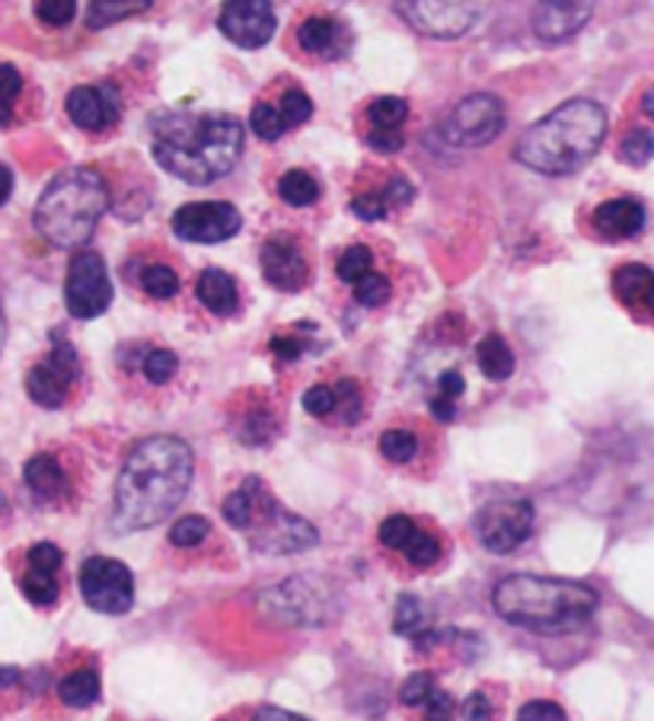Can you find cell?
Segmentation results:
<instances>
[{
	"mask_svg": "<svg viewBox=\"0 0 654 721\" xmlns=\"http://www.w3.org/2000/svg\"><path fill=\"white\" fill-rule=\"evenodd\" d=\"M195 476V457L183 438L154 435L132 447L115 482V530L135 533L164 524L183 504Z\"/></svg>",
	"mask_w": 654,
	"mask_h": 721,
	"instance_id": "6da1fadb",
	"label": "cell"
},
{
	"mask_svg": "<svg viewBox=\"0 0 654 721\" xmlns=\"http://www.w3.org/2000/svg\"><path fill=\"white\" fill-rule=\"evenodd\" d=\"M243 125L233 115H166L154 125L157 164L189 186H208L237 167Z\"/></svg>",
	"mask_w": 654,
	"mask_h": 721,
	"instance_id": "7a4b0ae2",
	"label": "cell"
},
{
	"mask_svg": "<svg viewBox=\"0 0 654 721\" xmlns=\"http://www.w3.org/2000/svg\"><path fill=\"white\" fill-rule=\"evenodd\" d=\"M491 607L511 626L540 636H565L591 623L598 610V594L588 584L565 578L511 575L495 584Z\"/></svg>",
	"mask_w": 654,
	"mask_h": 721,
	"instance_id": "3957f363",
	"label": "cell"
},
{
	"mask_svg": "<svg viewBox=\"0 0 654 721\" xmlns=\"http://www.w3.org/2000/svg\"><path fill=\"white\" fill-rule=\"evenodd\" d=\"M606 138V109L594 100H569L520 135L518 160L543 176L581 169Z\"/></svg>",
	"mask_w": 654,
	"mask_h": 721,
	"instance_id": "277c9868",
	"label": "cell"
},
{
	"mask_svg": "<svg viewBox=\"0 0 654 721\" xmlns=\"http://www.w3.org/2000/svg\"><path fill=\"white\" fill-rule=\"evenodd\" d=\"M110 211V186L90 167H71L58 173L35 201L32 223L39 237L55 250H81L96 233L103 215Z\"/></svg>",
	"mask_w": 654,
	"mask_h": 721,
	"instance_id": "5b68a950",
	"label": "cell"
},
{
	"mask_svg": "<svg viewBox=\"0 0 654 721\" xmlns=\"http://www.w3.org/2000/svg\"><path fill=\"white\" fill-rule=\"evenodd\" d=\"M220 514L230 527L243 530L249 536V546L259 553L291 555L313 550L320 543L316 527L298 514H291L288 508H281L269 492V485L256 476H249L237 492L224 499Z\"/></svg>",
	"mask_w": 654,
	"mask_h": 721,
	"instance_id": "8992f818",
	"label": "cell"
},
{
	"mask_svg": "<svg viewBox=\"0 0 654 721\" xmlns=\"http://www.w3.org/2000/svg\"><path fill=\"white\" fill-rule=\"evenodd\" d=\"M81 594L86 607L106 616H125L135 607V575L125 562L93 555L81 565Z\"/></svg>",
	"mask_w": 654,
	"mask_h": 721,
	"instance_id": "52a82bcc",
	"label": "cell"
},
{
	"mask_svg": "<svg viewBox=\"0 0 654 721\" xmlns=\"http://www.w3.org/2000/svg\"><path fill=\"white\" fill-rule=\"evenodd\" d=\"M64 304L74 320H96L112 304V281L100 252H77L64 278Z\"/></svg>",
	"mask_w": 654,
	"mask_h": 721,
	"instance_id": "ba28073f",
	"label": "cell"
},
{
	"mask_svg": "<svg viewBox=\"0 0 654 721\" xmlns=\"http://www.w3.org/2000/svg\"><path fill=\"white\" fill-rule=\"evenodd\" d=\"M533 501L498 499L476 514V536L495 555H508L533 533Z\"/></svg>",
	"mask_w": 654,
	"mask_h": 721,
	"instance_id": "9c48e42d",
	"label": "cell"
},
{
	"mask_svg": "<svg viewBox=\"0 0 654 721\" xmlns=\"http://www.w3.org/2000/svg\"><path fill=\"white\" fill-rule=\"evenodd\" d=\"M505 103L495 93H473L444 118V138L457 147H482L501 135Z\"/></svg>",
	"mask_w": 654,
	"mask_h": 721,
	"instance_id": "30bf717a",
	"label": "cell"
},
{
	"mask_svg": "<svg viewBox=\"0 0 654 721\" xmlns=\"http://www.w3.org/2000/svg\"><path fill=\"white\" fill-rule=\"evenodd\" d=\"M77 374H81V358H77L74 345L64 342V338H55L52 352L29 370V399L39 403L42 409H61L68 393L74 387V380H77Z\"/></svg>",
	"mask_w": 654,
	"mask_h": 721,
	"instance_id": "8fae6325",
	"label": "cell"
},
{
	"mask_svg": "<svg viewBox=\"0 0 654 721\" xmlns=\"http://www.w3.org/2000/svg\"><path fill=\"white\" fill-rule=\"evenodd\" d=\"M173 233L186 243H224L240 233L243 218L227 201H191L173 215Z\"/></svg>",
	"mask_w": 654,
	"mask_h": 721,
	"instance_id": "7c38bea8",
	"label": "cell"
},
{
	"mask_svg": "<svg viewBox=\"0 0 654 721\" xmlns=\"http://www.w3.org/2000/svg\"><path fill=\"white\" fill-rule=\"evenodd\" d=\"M396 13L432 39H460L482 20L479 3H396Z\"/></svg>",
	"mask_w": 654,
	"mask_h": 721,
	"instance_id": "4fadbf2b",
	"label": "cell"
},
{
	"mask_svg": "<svg viewBox=\"0 0 654 721\" xmlns=\"http://www.w3.org/2000/svg\"><path fill=\"white\" fill-rule=\"evenodd\" d=\"M218 29L240 49H262L272 42L278 17L269 0H230L220 10Z\"/></svg>",
	"mask_w": 654,
	"mask_h": 721,
	"instance_id": "5bb4252c",
	"label": "cell"
},
{
	"mask_svg": "<svg viewBox=\"0 0 654 721\" xmlns=\"http://www.w3.org/2000/svg\"><path fill=\"white\" fill-rule=\"evenodd\" d=\"M64 109H68V118L83 132H106L122 115V93L110 81L74 86L64 100Z\"/></svg>",
	"mask_w": 654,
	"mask_h": 721,
	"instance_id": "9a60e30c",
	"label": "cell"
},
{
	"mask_svg": "<svg viewBox=\"0 0 654 721\" xmlns=\"http://www.w3.org/2000/svg\"><path fill=\"white\" fill-rule=\"evenodd\" d=\"M262 272H266V281L278 291H300L307 284L310 265H307V255L291 233H274L266 240Z\"/></svg>",
	"mask_w": 654,
	"mask_h": 721,
	"instance_id": "2e32d148",
	"label": "cell"
},
{
	"mask_svg": "<svg viewBox=\"0 0 654 721\" xmlns=\"http://www.w3.org/2000/svg\"><path fill=\"white\" fill-rule=\"evenodd\" d=\"M591 20V3H540L533 10V32L543 42H565Z\"/></svg>",
	"mask_w": 654,
	"mask_h": 721,
	"instance_id": "e0dca14e",
	"label": "cell"
},
{
	"mask_svg": "<svg viewBox=\"0 0 654 721\" xmlns=\"http://www.w3.org/2000/svg\"><path fill=\"white\" fill-rule=\"evenodd\" d=\"M645 227V208L635 198H610L594 211V230L603 240H632Z\"/></svg>",
	"mask_w": 654,
	"mask_h": 721,
	"instance_id": "ac0fdd59",
	"label": "cell"
},
{
	"mask_svg": "<svg viewBox=\"0 0 654 721\" xmlns=\"http://www.w3.org/2000/svg\"><path fill=\"white\" fill-rule=\"evenodd\" d=\"M298 42L303 52L323 58H339L349 49V35L345 27L339 20H326V17H310L298 27Z\"/></svg>",
	"mask_w": 654,
	"mask_h": 721,
	"instance_id": "d6986e66",
	"label": "cell"
},
{
	"mask_svg": "<svg viewBox=\"0 0 654 721\" xmlns=\"http://www.w3.org/2000/svg\"><path fill=\"white\" fill-rule=\"evenodd\" d=\"M23 479H27L29 492L39 501H58L68 492V476L55 457H49V453H35L23 470Z\"/></svg>",
	"mask_w": 654,
	"mask_h": 721,
	"instance_id": "ffe728a7",
	"label": "cell"
},
{
	"mask_svg": "<svg viewBox=\"0 0 654 721\" xmlns=\"http://www.w3.org/2000/svg\"><path fill=\"white\" fill-rule=\"evenodd\" d=\"M195 294L201 306L215 316H230L237 304H240V294H237V281L220 272V269H208L198 275V284H195Z\"/></svg>",
	"mask_w": 654,
	"mask_h": 721,
	"instance_id": "44dd1931",
	"label": "cell"
},
{
	"mask_svg": "<svg viewBox=\"0 0 654 721\" xmlns=\"http://www.w3.org/2000/svg\"><path fill=\"white\" fill-rule=\"evenodd\" d=\"M613 291L626 306H645L648 294L654 291V272L648 265H639V262L623 265L613 275Z\"/></svg>",
	"mask_w": 654,
	"mask_h": 721,
	"instance_id": "7402d4cb",
	"label": "cell"
},
{
	"mask_svg": "<svg viewBox=\"0 0 654 721\" xmlns=\"http://www.w3.org/2000/svg\"><path fill=\"white\" fill-rule=\"evenodd\" d=\"M476 360H479V370L489 377V380H508L515 374V352L508 348V342L498 333L486 335L476 348Z\"/></svg>",
	"mask_w": 654,
	"mask_h": 721,
	"instance_id": "603a6c76",
	"label": "cell"
},
{
	"mask_svg": "<svg viewBox=\"0 0 654 721\" xmlns=\"http://www.w3.org/2000/svg\"><path fill=\"white\" fill-rule=\"evenodd\" d=\"M58 696L64 706L71 709H86L100 699V673L93 667H81L74 673H68L61 683H58Z\"/></svg>",
	"mask_w": 654,
	"mask_h": 721,
	"instance_id": "cb8c5ba5",
	"label": "cell"
},
{
	"mask_svg": "<svg viewBox=\"0 0 654 721\" xmlns=\"http://www.w3.org/2000/svg\"><path fill=\"white\" fill-rule=\"evenodd\" d=\"M278 195L291 205V208H310L316 205L320 198V182L303 173V169H288L281 179H278Z\"/></svg>",
	"mask_w": 654,
	"mask_h": 721,
	"instance_id": "d4e9b609",
	"label": "cell"
},
{
	"mask_svg": "<svg viewBox=\"0 0 654 721\" xmlns=\"http://www.w3.org/2000/svg\"><path fill=\"white\" fill-rule=\"evenodd\" d=\"M154 7L150 0H96L90 3L86 10V27L90 29H106L115 20H125V17H135L141 10Z\"/></svg>",
	"mask_w": 654,
	"mask_h": 721,
	"instance_id": "484cf974",
	"label": "cell"
},
{
	"mask_svg": "<svg viewBox=\"0 0 654 721\" xmlns=\"http://www.w3.org/2000/svg\"><path fill=\"white\" fill-rule=\"evenodd\" d=\"M409 115V103L399 96H381L367 106V118L374 128H399Z\"/></svg>",
	"mask_w": 654,
	"mask_h": 721,
	"instance_id": "4316f807",
	"label": "cell"
},
{
	"mask_svg": "<svg viewBox=\"0 0 654 721\" xmlns=\"http://www.w3.org/2000/svg\"><path fill=\"white\" fill-rule=\"evenodd\" d=\"M141 288L157 301H169L179 294V275L169 265H147L141 272Z\"/></svg>",
	"mask_w": 654,
	"mask_h": 721,
	"instance_id": "83f0119b",
	"label": "cell"
},
{
	"mask_svg": "<svg viewBox=\"0 0 654 721\" xmlns=\"http://www.w3.org/2000/svg\"><path fill=\"white\" fill-rule=\"evenodd\" d=\"M396 623H393V629L399 633V636H409L415 645L422 641V638L428 636V633H422V607H418V600L412 597V594H403L399 597V604H396V616H393Z\"/></svg>",
	"mask_w": 654,
	"mask_h": 721,
	"instance_id": "f1b7e54d",
	"label": "cell"
},
{
	"mask_svg": "<svg viewBox=\"0 0 654 721\" xmlns=\"http://www.w3.org/2000/svg\"><path fill=\"white\" fill-rule=\"evenodd\" d=\"M415 536H418V527L406 514H393V518H386L381 524V543L390 546V550H403L406 553Z\"/></svg>",
	"mask_w": 654,
	"mask_h": 721,
	"instance_id": "f546056e",
	"label": "cell"
},
{
	"mask_svg": "<svg viewBox=\"0 0 654 721\" xmlns=\"http://www.w3.org/2000/svg\"><path fill=\"white\" fill-rule=\"evenodd\" d=\"M620 157L629 167H645L654 157V135L645 128H632L623 144H620Z\"/></svg>",
	"mask_w": 654,
	"mask_h": 721,
	"instance_id": "4dcf8cb0",
	"label": "cell"
},
{
	"mask_svg": "<svg viewBox=\"0 0 654 721\" xmlns=\"http://www.w3.org/2000/svg\"><path fill=\"white\" fill-rule=\"evenodd\" d=\"M23 93V77L13 64H0V128L10 125L13 118V103Z\"/></svg>",
	"mask_w": 654,
	"mask_h": 721,
	"instance_id": "1f68e13d",
	"label": "cell"
},
{
	"mask_svg": "<svg viewBox=\"0 0 654 721\" xmlns=\"http://www.w3.org/2000/svg\"><path fill=\"white\" fill-rule=\"evenodd\" d=\"M415 450H418V441H415L412 431L393 428V431H383L381 435V453L390 463H409L412 457H415Z\"/></svg>",
	"mask_w": 654,
	"mask_h": 721,
	"instance_id": "d6a6232c",
	"label": "cell"
},
{
	"mask_svg": "<svg viewBox=\"0 0 654 721\" xmlns=\"http://www.w3.org/2000/svg\"><path fill=\"white\" fill-rule=\"evenodd\" d=\"M278 112L284 118V128H300L310 115H313V100L303 90H284Z\"/></svg>",
	"mask_w": 654,
	"mask_h": 721,
	"instance_id": "836d02e7",
	"label": "cell"
},
{
	"mask_svg": "<svg viewBox=\"0 0 654 721\" xmlns=\"http://www.w3.org/2000/svg\"><path fill=\"white\" fill-rule=\"evenodd\" d=\"M371 262H374V255L367 247H349V250L342 252V259H339V265H335V272L342 281H349V284H357L364 275H371Z\"/></svg>",
	"mask_w": 654,
	"mask_h": 721,
	"instance_id": "e575fe53",
	"label": "cell"
},
{
	"mask_svg": "<svg viewBox=\"0 0 654 721\" xmlns=\"http://www.w3.org/2000/svg\"><path fill=\"white\" fill-rule=\"evenodd\" d=\"M208 533H211V524H208L205 518H198V514H189V518H179V521L173 524V530H169V543L189 550V546H198Z\"/></svg>",
	"mask_w": 654,
	"mask_h": 721,
	"instance_id": "d590c367",
	"label": "cell"
},
{
	"mask_svg": "<svg viewBox=\"0 0 654 721\" xmlns=\"http://www.w3.org/2000/svg\"><path fill=\"white\" fill-rule=\"evenodd\" d=\"M176 370H179V358H176L173 352H166V348H154V352L144 358V377H147L150 384H157V387L169 384V380L176 377Z\"/></svg>",
	"mask_w": 654,
	"mask_h": 721,
	"instance_id": "8d00e7d4",
	"label": "cell"
},
{
	"mask_svg": "<svg viewBox=\"0 0 654 721\" xmlns=\"http://www.w3.org/2000/svg\"><path fill=\"white\" fill-rule=\"evenodd\" d=\"M58 575H45V572H27L23 578V594H27L32 604L39 607H49L58 600Z\"/></svg>",
	"mask_w": 654,
	"mask_h": 721,
	"instance_id": "74e56055",
	"label": "cell"
},
{
	"mask_svg": "<svg viewBox=\"0 0 654 721\" xmlns=\"http://www.w3.org/2000/svg\"><path fill=\"white\" fill-rule=\"evenodd\" d=\"M252 132L262 140L281 138L288 128H284V118H281L278 106H272V103H259V106L252 109Z\"/></svg>",
	"mask_w": 654,
	"mask_h": 721,
	"instance_id": "f35d334b",
	"label": "cell"
},
{
	"mask_svg": "<svg viewBox=\"0 0 654 721\" xmlns=\"http://www.w3.org/2000/svg\"><path fill=\"white\" fill-rule=\"evenodd\" d=\"M35 17H39L45 27L61 29L77 17V3H74V0H39V3H35Z\"/></svg>",
	"mask_w": 654,
	"mask_h": 721,
	"instance_id": "ab89813d",
	"label": "cell"
},
{
	"mask_svg": "<svg viewBox=\"0 0 654 721\" xmlns=\"http://www.w3.org/2000/svg\"><path fill=\"white\" fill-rule=\"evenodd\" d=\"M390 291H393V288H390V278L371 272V275H364L355 284V301L361 306H381L390 301Z\"/></svg>",
	"mask_w": 654,
	"mask_h": 721,
	"instance_id": "60d3db41",
	"label": "cell"
},
{
	"mask_svg": "<svg viewBox=\"0 0 654 721\" xmlns=\"http://www.w3.org/2000/svg\"><path fill=\"white\" fill-rule=\"evenodd\" d=\"M64 562V553L58 550L55 543H35L32 550L27 553V565L29 572H45V575H58Z\"/></svg>",
	"mask_w": 654,
	"mask_h": 721,
	"instance_id": "b9f144b4",
	"label": "cell"
},
{
	"mask_svg": "<svg viewBox=\"0 0 654 721\" xmlns=\"http://www.w3.org/2000/svg\"><path fill=\"white\" fill-rule=\"evenodd\" d=\"M435 677L432 673H425V670H418V673H412L409 680L403 683V690H399V699H403V706H425L432 693H435Z\"/></svg>",
	"mask_w": 654,
	"mask_h": 721,
	"instance_id": "7bdbcfd3",
	"label": "cell"
},
{
	"mask_svg": "<svg viewBox=\"0 0 654 721\" xmlns=\"http://www.w3.org/2000/svg\"><path fill=\"white\" fill-rule=\"evenodd\" d=\"M335 412H342V418L349 425L361 418V393H357L355 380H339L335 384Z\"/></svg>",
	"mask_w": 654,
	"mask_h": 721,
	"instance_id": "ee69618b",
	"label": "cell"
},
{
	"mask_svg": "<svg viewBox=\"0 0 654 721\" xmlns=\"http://www.w3.org/2000/svg\"><path fill=\"white\" fill-rule=\"evenodd\" d=\"M437 555H440V543H437V536L418 530V536L412 540V546L406 550V558H409L412 565H418V568H428V565H435Z\"/></svg>",
	"mask_w": 654,
	"mask_h": 721,
	"instance_id": "f6af8a7d",
	"label": "cell"
},
{
	"mask_svg": "<svg viewBox=\"0 0 654 721\" xmlns=\"http://www.w3.org/2000/svg\"><path fill=\"white\" fill-rule=\"evenodd\" d=\"M303 409L310 412V416H329V412H335V387H326V384H316V387H310L303 393Z\"/></svg>",
	"mask_w": 654,
	"mask_h": 721,
	"instance_id": "bcb514c9",
	"label": "cell"
},
{
	"mask_svg": "<svg viewBox=\"0 0 654 721\" xmlns=\"http://www.w3.org/2000/svg\"><path fill=\"white\" fill-rule=\"evenodd\" d=\"M518 721H565V709H562L559 702L533 699V702H523V706H520Z\"/></svg>",
	"mask_w": 654,
	"mask_h": 721,
	"instance_id": "7dc6e473",
	"label": "cell"
},
{
	"mask_svg": "<svg viewBox=\"0 0 654 721\" xmlns=\"http://www.w3.org/2000/svg\"><path fill=\"white\" fill-rule=\"evenodd\" d=\"M412 182L406 179V176H393L386 186H383V205L386 208H403V205H409L412 201Z\"/></svg>",
	"mask_w": 654,
	"mask_h": 721,
	"instance_id": "c3c4849f",
	"label": "cell"
},
{
	"mask_svg": "<svg viewBox=\"0 0 654 721\" xmlns=\"http://www.w3.org/2000/svg\"><path fill=\"white\" fill-rule=\"evenodd\" d=\"M454 712H457V702H454V696L444 693V690H435L432 699L425 702L428 721H454Z\"/></svg>",
	"mask_w": 654,
	"mask_h": 721,
	"instance_id": "681fc988",
	"label": "cell"
},
{
	"mask_svg": "<svg viewBox=\"0 0 654 721\" xmlns=\"http://www.w3.org/2000/svg\"><path fill=\"white\" fill-rule=\"evenodd\" d=\"M352 211L361 221H383L386 218V205L381 195H357L352 198Z\"/></svg>",
	"mask_w": 654,
	"mask_h": 721,
	"instance_id": "f907efd6",
	"label": "cell"
},
{
	"mask_svg": "<svg viewBox=\"0 0 654 721\" xmlns=\"http://www.w3.org/2000/svg\"><path fill=\"white\" fill-rule=\"evenodd\" d=\"M367 144H371L374 150H381V154H396V150L406 144V135H403L399 128H374V132L367 135Z\"/></svg>",
	"mask_w": 654,
	"mask_h": 721,
	"instance_id": "816d5d0a",
	"label": "cell"
},
{
	"mask_svg": "<svg viewBox=\"0 0 654 721\" xmlns=\"http://www.w3.org/2000/svg\"><path fill=\"white\" fill-rule=\"evenodd\" d=\"M466 389V380L460 370H444L440 377H437V393L435 396H440V399H447V403H457L460 396H464Z\"/></svg>",
	"mask_w": 654,
	"mask_h": 721,
	"instance_id": "f5cc1de1",
	"label": "cell"
},
{
	"mask_svg": "<svg viewBox=\"0 0 654 721\" xmlns=\"http://www.w3.org/2000/svg\"><path fill=\"white\" fill-rule=\"evenodd\" d=\"M272 352H274V358L284 360V364H288V360H298L303 348H300L298 338H291V335H274Z\"/></svg>",
	"mask_w": 654,
	"mask_h": 721,
	"instance_id": "db71d44e",
	"label": "cell"
},
{
	"mask_svg": "<svg viewBox=\"0 0 654 721\" xmlns=\"http://www.w3.org/2000/svg\"><path fill=\"white\" fill-rule=\"evenodd\" d=\"M466 719L469 721H491V702L486 693H473L466 699Z\"/></svg>",
	"mask_w": 654,
	"mask_h": 721,
	"instance_id": "11a10c76",
	"label": "cell"
},
{
	"mask_svg": "<svg viewBox=\"0 0 654 721\" xmlns=\"http://www.w3.org/2000/svg\"><path fill=\"white\" fill-rule=\"evenodd\" d=\"M256 721H310V719L294 715V712H288V709H278V706H262V709L256 712Z\"/></svg>",
	"mask_w": 654,
	"mask_h": 721,
	"instance_id": "9f6ffc18",
	"label": "cell"
},
{
	"mask_svg": "<svg viewBox=\"0 0 654 721\" xmlns=\"http://www.w3.org/2000/svg\"><path fill=\"white\" fill-rule=\"evenodd\" d=\"M432 416L440 418V421H454L457 418V403H447V399H440V396H432Z\"/></svg>",
	"mask_w": 654,
	"mask_h": 721,
	"instance_id": "6f0895ef",
	"label": "cell"
},
{
	"mask_svg": "<svg viewBox=\"0 0 654 721\" xmlns=\"http://www.w3.org/2000/svg\"><path fill=\"white\" fill-rule=\"evenodd\" d=\"M10 192H13V173H10V167L0 164V205L10 198Z\"/></svg>",
	"mask_w": 654,
	"mask_h": 721,
	"instance_id": "680465c9",
	"label": "cell"
},
{
	"mask_svg": "<svg viewBox=\"0 0 654 721\" xmlns=\"http://www.w3.org/2000/svg\"><path fill=\"white\" fill-rule=\"evenodd\" d=\"M13 683H20V670L17 667H0V690L13 687Z\"/></svg>",
	"mask_w": 654,
	"mask_h": 721,
	"instance_id": "91938a15",
	"label": "cell"
},
{
	"mask_svg": "<svg viewBox=\"0 0 654 721\" xmlns=\"http://www.w3.org/2000/svg\"><path fill=\"white\" fill-rule=\"evenodd\" d=\"M642 112H645L648 118H654V86L648 90V93H645V96H642Z\"/></svg>",
	"mask_w": 654,
	"mask_h": 721,
	"instance_id": "94428289",
	"label": "cell"
},
{
	"mask_svg": "<svg viewBox=\"0 0 654 721\" xmlns=\"http://www.w3.org/2000/svg\"><path fill=\"white\" fill-rule=\"evenodd\" d=\"M3 342H7V320H3V313H0V352H3Z\"/></svg>",
	"mask_w": 654,
	"mask_h": 721,
	"instance_id": "6125c7cd",
	"label": "cell"
},
{
	"mask_svg": "<svg viewBox=\"0 0 654 721\" xmlns=\"http://www.w3.org/2000/svg\"><path fill=\"white\" fill-rule=\"evenodd\" d=\"M645 310H648V313H652V316H654V291H652V294H648V304H645Z\"/></svg>",
	"mask_w": 654,
	"mask_h": 721,
	"instance_id": "be15d7a7",
	"label": "cell"
}]
</instances>
